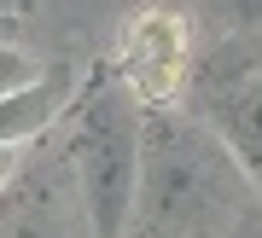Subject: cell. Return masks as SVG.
Masks as SVG:
<instances>
[{
	"mask_svg": "<svg viewBox=\"0 0 262 238\" xmlns=\"http://www.w3.org/2000/svg\"><path fill=\"white\" fill-rule=\"evenodd\" d=\"M0 238H58V203L47 198V186L18 174L0 192Z\"/></svg>",
	"mask_w": 262,
	"mask_h": 238,
	"instance_id": "8992f818",
	"label": "cell"
},
{
	"mask_svg": "<svg viewBox=\"0 0 262 238\" xmlns=\"http://www.w3.org/2000/svg\"><path fill=\"white\" fill-rule=\"evenodd\" d=\"M76 93H82V76H76V64H41V76H29L24 87L0 93V139L6 146H29V139H41L53 128V122L70 116Z\"/></svg>",
	"mask_w": 262,
	"mask_h": 238,
	"instance_id": "5b68a950",
	"label": "cell"
},
{
	"mask_svg": "<svg viewBox=\"0 0 262 238\" xmlns=\"http://www.w3.org/2000/svg\"><path fill=\"white\" fill-rule=\"evenodd\" d=\"M140 116H146V99L117 70H99V82H88L82 99L70 105L64 157H70V174L82 186V209L99 238L128 232L134 174H140Z\"/></svg>",
	"mask_w": 262,
	"mask_h": 238,
	"instance_id": "7a4b0ae2",
	"label": "cell"
},
{
	"mask_svg": "<svg viewBox=\"0 0 262 238\" xmlns=\"http://www.w3.org/2000/svg\"><path fill=\"white\" fill-rule=\"evenodd\" d=\"M181 6L222 29H262V0H181Z\"/></svg>",
	"mask_w": 262,
	"mask_h": 238,
	"instance_id": "52a82bcc",
	"label": "cell"
},
{
	"mask_svg": "<svg viewBox=\"0 0 262 238\" xmlns=\"http://www.w3.org/2000/svg\"><path fill=\"white\" fill-rule=\"evenodd\" d=\"M18 169H24V146H6V139H0V192L18 180Z\"/></svg>",
	"mask_w": 262,
	"mask_h": 238,
	"instance_id": "9c48e42d",
	"label": "cell"
},
{
	"mask_svg": "<svg viewBox=\"0 0 262 238\" xmlns=\"http://www.w3.org/2000/svg\"><path fill=\"white\" fill-rule=\"evenodd\" d=\"M227 238H262V227H256V221H239V227L227 232Z\"/></svg>",
	"mask_w": 262,
	"mask_h": 238,
	"instance_id": "30bf717a",
	"label": "cell"
},
{
	"mask_svg": "<svg viewBox=\"0 0 262 238\" xmlns=\"http://www.w3.org/2000/svg\"><path fill=\"white\" fill-rule=\"evenodd\" d=\"M251 174L204 116L175 99L140 116V174H134V238H227L251 215Z\"/></svg>",
	"mask_w": 262,
	"mask_h": 238,
	"instance_id": "6da1fadb",
	"label": "cell"
},
{
	"mask_svg": "<svg viewBox=\"0 0 262 238\" xmlns=\"http://www.w3.org/2000/svg\"><path fill=\"white\" fill-rule=\"evenodd\" d=\"M245 174H251V186H256V198H262V157H251V163H245Z\"/></svg>",
	"mask_w": 262,
	"mask_h": 238,
	"instance_id": "8fae6325",
	"label": "cell"
},
{
	"mask_svg": "<svg viewBox=\"0 0 262 238\" xmlns=\"http://www.w3.org/2000/svg\"><path fill=\"white\" fill-rule=\"evenodd\" d=\"M29 76H41V58H35V53H24V46H12V41H0V93L24 87Z\"/></svg>",
	"mask_w": 262,
	"mask_h": 238,
	"instance_id": "ba28073f",
	"label": "cell"
},
{
	"mask_svg": "<svg viewBox=\"0 0 262 238\" xmlns=\"http://www.w3.org/2000/svg\"><path fill=\"white\" fill-rule=\"evenodd\" d=\"M187 110L233 146L239 163L262 157V29H227L187 64Z\"/></svg>",
	"mask_w": 262,
	"mask_h": 238,
	"instance_id": "3957f363",
	"label": "cell"
},
{
	"mask_svg": "<svg viewBox=\"0 0 262 238\" xmlns=\"http://www.w3.org/2000/svg\"><path fill=\"white\" fill-rule=\"evenodd\" d=\"M187 64H192V53H187V29H181V18H169V12H146V18L128 23L117 76L140 93L146 105L175 99L181 82H187Z\"/></svg>",
	"mask_w": 262,
	"mask_h": 238,
	"instance_id": "277c9868",
	"label": "cell"
}]
</instances>
